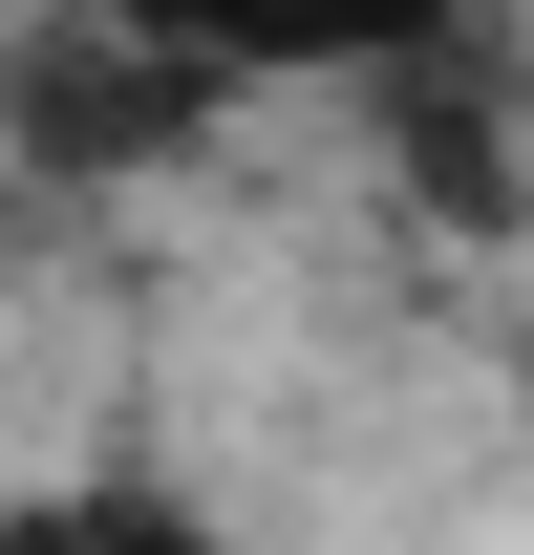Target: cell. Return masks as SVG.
I'll list each match as a JSON object with an SVG mask.
<instances>
[{
  "mask_svg": "<svg viewBox=\"0 0 534 555\" xmlns=\"http://www.w3.org/2000/svg\"><path fill=\"white\" fill-rule=\"evenodd\" d=\"M0 555H214V534L150 491H65V513H0Z\"/></svg>",
  "mask_w": 534,
  "mask_h": 555,
  "instance_id": "1",
  "label": "cell"
}]
</instances>
